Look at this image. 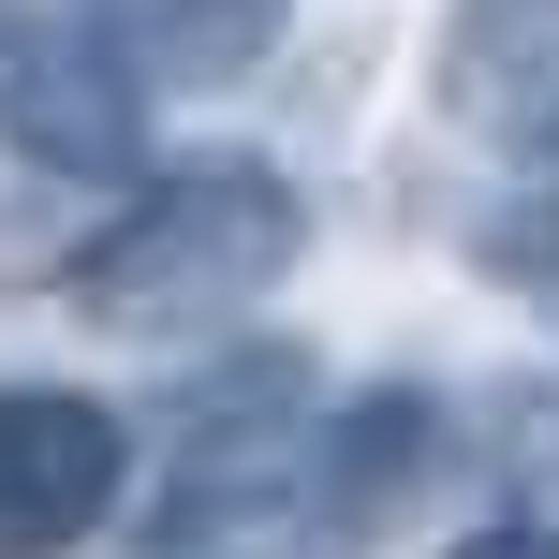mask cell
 I'll return each mask as SVG.
<instances>
[{"instance_id":"obj_1","label":"cell","mask_w":559,"mask_h":559,"mask_svg":"<svg viewBox=\"0 0 559 559\" xmlns=\"http://www.w3.org/2000/svg\"><path fill=\"white\" fill-rule=\"evenodd\" d=\"M295 251H309V192L280 163H177V177H133V206L59 265V309H88L118 338L236 324L295 280Z\"/></svg>"},{"instance_id":"obj_2","label":"cell","mask_w":559,"mask_h":559,"mask_svg":"<svg viewBox=\"0 0 559 559\" xmlns=\"http://www.w3.org/2000/svg\"><path fill=\"white\" fill-rule=\"evenodd\" d=\"M309 413H324V368L295 338H251V354L192 368L163 413V472H147V559H206L251 515H280V486L309 456Z\"/></svg>"},{"instance_id":"obj_9","label":"cell","mask_w":559,"mask_h":559,"mask_svg":"<svg viewBox=\"0 0 559 559\" xmlns=\"http://www.w3.org/2000/svg\"><path fill=\"white\" fill-rule=\"evenodd\" d=\"M501 486H515V531L559 545V397H545V383L501 413Z\"/></svg>"},{"instance_id":"obj_4","label":"cell","mask_w":559,"mask_h":559,"mask_svg":"<svg viewBox=\"0 0 559 559\" xmlns=\"http://www.w3.org/2000/svg\"><path fill=\"white\" fill-rule=\"evenodd\" d=\"M0 147L45 163V177H133L147 163V88L74 15H0Z\"/></svg>"},{"instance_id":"obj_10","label":"cell","mask_w":559,"mask_h":559,"mask_svg":"<svg viewBox=\"0 0 559 559\" xmlns=\"http://www.w3.org/2000/svg\"><path fill=\"white\" fill-rule=\"evenodd\" d=\"M456 559H559L545 531H515V515H501V531H486V545H456Z\"/></svg>"},{"instance_id":"obj_3","label":"cell","mask_w":559,"mask_h":559,"mask_svg":"<svg viewBox=\"0 0 559 559\" xmlns=\"http://www.w3.org/2000/svg\"><path fill=\"white\" fill-rule=\"evenodd\" d=\"M133 501V427L88 383H0V559H88Z\"/></svg>"},{"instance_id":"obj_5","label":"cell","mask_w":559,"mask_h":559,"mask_svg":"<svg viewBox=\"0 0 559 559\" xmlns=\"http://www.w3.org/2000/svg\"><path fill=\"white\" fill-rule=\"evenodd\" d=\"M427 472H442V397H427V383H368V397H338V413H309L295 501H309L324 545H383Z\"/></svg>"},{"instance_id":"obj_6","label":"cell","mask_w":559,"mask_h":559,"mask_svg":"<svg viewBox=\"0 0 559 559\" xmlns=\"http://www.w3.org/2000/svg\"><path fill=\"white\" fill-rule=\"evenodd\" d=\"M442 118L486 147H531L559 177V0H456L442 15Z\"/></svg>"},{"instance_id":"obj_7","label":"cell","mask_w":559,"mask_h":559,"mask_svg":"<svg viewBox=\"0 0 559 559\" xmlns=\"http://www.w3.org/2000/svg\"><path fill=\"white\" fill-rule=\"evenodd\" d=\"M74 29L133 88H236V74H265L280 0H74Z\"/></svg>"},{"instance_id":"obj_8","label":"cell","mask_w":559,"mask_h":559,"mask_svg":"<svg viewBox=\"0 0 559 559\" xmlns=\"http://www.w3.org/2000/svg\"><path fill=\"white\" fill-rule=\"evenodd\" d=\"M472 265H486V280H515V295H531L545 324H559V177H545V192H515L501 222L472 236Z\"/></svg>"}]
</instances>
